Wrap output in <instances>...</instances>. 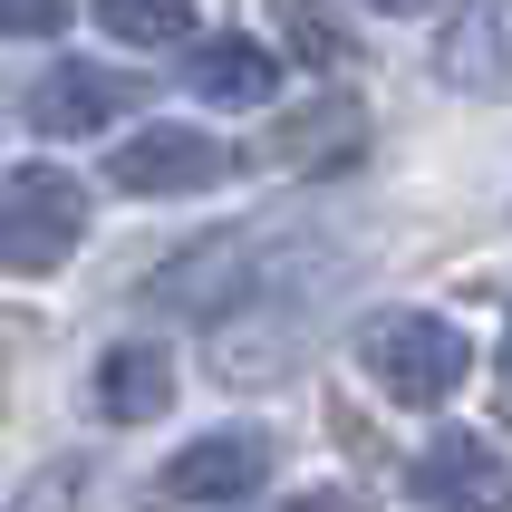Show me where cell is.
<instances>
[{"mask_svg":"<svg viewBox=\"0 0 512 512\" xmlns=\"http://www.w3.org/2000/svg\"><path fill=\"white\" fill-rule=\"evenodd\" d=\"M348 348H358L368 387H387L397 406H445L464 387V368H474V339L435 310H377V319H358Z\"/></svg>","mask_w":512,"mask_h":512,"instance_id":"6da1fadb","label":"cell"},{"mask_svg":"<svg viewBox=\"0 0 512 512\" xmlns=\"http://www.w3.org/2000/svg\"><path fill=\"white\" fill-rule=\"evenodd\" d=\"M87 242V184L58 165H20L0 174V261L10 271H58Z\"/></svg>","mask_w":512,"mask_h":512,"instance_id":"7a4b0ae2","label":"cell"},{"mask_svg":"<svg viewBox=\"0 0 512 512\" xmlns=\"http://www.w3.org/2000/svg\"><path fill=\"white\" fill-rule=\"evenodd\" d=\"M271 435L261 426H213V435H194V445H174V464H165V503H184V512H232V503H252L261 484H271Z\"/></svg>","mask_w":512,"mask_h":512,"instance_id":"3957f363","label":"cell"},{"mask_svg":"<svg viewBox=\"0 0 512 512\" xmlns=\"http://www.w3.org/2000/svg\"><path fill=\"white\" fill-rule=\"evenodd\" d=\"M223 174H232V145L203 136V126H145V136H126L107 155V184H116V194H155V203L213 194Z\"/></svg>","mask_w":512,"mask_h":512,"instance_id":"277c9868","label":"cell"},{"mask_svg":"<svg viewBox=\"0 0 512 512\" xmlns=\"http://www.w3.org/2000/svg\"><path fill=\"white\" fill-rule=\"evenodd\" d=\"M406 493L426 512H512V464L493 435H435L426 455L406 464Z\"/></svg>","mask_w":512,"mask_h":512,"instance_id":"5b68a950","label":"cell"},{"mask_svg":"<svg viewBox=\"0 0 512 512\" xmlns=\"http://www.w3.org/2000/svg\"><path fill=\"white\" fill-rule=\"evenodd\" d=\"M126 107H136V87L116 78V68H87V58H58L49 78L29 87V126H39V136H97V126H116Z\"/></svg>","mask_w":512,"mask_h":512,"instance_id":"8992f818","label":"cell"},{"mask_svg":"<svg viewBox=\"0 0 512 512\" xmlns=\"http://www.w3.org/2000/svg\"><path fill=\"white\" fill-rule=\"evenodd\" d=\"M435 78L464 97H512V0H464V20L445 29Z\"/></svg>","mask_w":512,"mask_h":512,"instance_id":"52a82bcc","label":"cell"},{"mask_svg":"<svg viewBox=\"0 0 512 512\" xmlns=\"http://www.w3.org/2000/svg\"><path fill=\"white\" fill-rule=\"evenodd\" d=\"M194 97L203 107H271V97H281V49H261L242 29L203 39L194 49Z\"/></svg>","mask_w":512,"mask_h":512,"instance_id":"ba28073f","label":"cell"},{"mask_svg":"<svg viewBox=\"0 0 512 512\" xmlns=\"http://www.w3.org/2000/svg\"><path fill=\"white\" fill-rule=\"evenodd\" d=\"M97 406H107L116 426H155L174 406V358L155 339H116L107 358H97Z\"/></svg>","mask_w":512,"mask_h":512,"instance_id":"9c48e42d","label":"cell"},{"mask_svg":"<svg viewBox=\"0 0 512 512\" xmlns=\"http://www.w3.org/2000/svg\"><path fill=\"white\" fill-rule=\"evenodd\" d=\"M97 29L126 49H184L194 39V0H97Z\"/></svg>","mask_w":512,"mask_h":512,"instance_id":"30bf717a","label":"cell"},{"mask_svg":"<svg viewBox=\"0 0 512 512\" xmlns=\"http://www.w3.org/2000/svg\"><path fill=\"white\" fill-rule=\"evenodd\" d=\"M68 0H0V39H58Z\"/></svg>","mask_w":512,"mask_h":512,"instance_id":"8fae6325","label":"cell"},{"mask_svg":"<svg viewBox=\"0 0 512 512\" xmlns=\"http://www.w3.org/2000/svg\"><path fill=\"white\" fill-rule=\"evenodd\" d=\"M368 10H387V20H416V10H435V0H368Z\"/></svg>","mask_w":512,"mask_h":512,"instance_id":"7c38bea8","label":"cell"},{"mask_svg":"<svg viewBox=\"0 0 512 512\" xmlns=\"http://www.w3.org/2000/svg\"><path fill=\"white\" fill-rule=\"evenodd\" d=\"M503 397H512V339H503Z\"/></svg>","mask_w":512,"mask_h":512,"instance_id":"4fadbf2b","label":"cell"}]
</instances>
